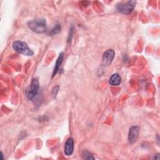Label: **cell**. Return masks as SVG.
<instances>
[{
	"label": "cell",
	"mask_w": 160,
	"mask_h": 160,
	"mask_svg": "<svg viewBox=\"0 0 160 160\" xmlns=\"http://www.w3.org/2000/svg\"><path fill=\"white\" fill-rule=\"evenodd\" d=\"M28 27L33 32L41 34L46 30V21L44 19H36L30 21L27 24Z\"/></svg>",
	"instance_id": "6da1fadb"
},
{
	"label": "cell",
	"mask_w": 160,
	"mask_h": 160,
	"mask_svg": "<svg viewBox=\"0 0 160 160\" xmlns=\"http://www.w3.org/2000/svg\"><path fill=\"white\" fill-rule=\"evenodd\" d=\"M12 49L18 53L22 54L27 56H31L34 54V52L28 47V44L20 40L15 41L12 44Z\"/></svg>",
	"instance_id": "7a4b0ae2"
},
{
	"label": "cell",
	"mask_w": 160,
	"mask_h": 160,
	"mask_svg": "<svg viewBox=\"0 0 160 160\" xmlns=\"http://www.w3.org/2000/svg\"><path fill=\"white\" fill-rule=\"evenodd\" d=\"M136 4V1H128L125 2H121L117 4L116 9L118 12L122 14H129L132 12Z\"/></svg>",
	"instance_id": "3957f363"
},
{
	"label": "cell",
	"mask_w": 160,
	"mask_h": 160,
	"mask_svg": "<svg viewBox=\"0 0 160 160\" xmlns=\"http://www.w3.org/2000/svg\"><path fill=\"white\" fill-rule=\"evenodd\" d=\"M39 84L37 78H33L31 81L29 89L27 91V98L29 100H32L38 94L39 91Z\"/></svg>",
	"instance_id": "277c9868"
},
{
	"label": "cell",
	"mask_w": 160,
	"mask_h": 160,
	"mask_svg": "<svg viewBox=\"0 0 160 160\" xmlns=\"http://www.w3.org/2000/svg\"><path fill=\"white\" fill-rule=\"evenodd\" d=\"M114 55H115V52L112 49H107L102 55V62L104 66H108L109 65L114 58Z\"/></svg>",
	"instance_id": "5b68a950"
},
{
	"label": "cell",
	"mask_w": 160,
	"mask_h": 160,
	"mask_svg": "<svg viewBox=\"0 0 160 160\" xmlns=\"http://www.w3.org/2000/svg\"><path fill=\"white\" fill-rule=\"evenodd\" d=\"M139 133V128L136 126H131L129 128L128 133V140L131 142H134L136 141Z\"/></svg>",
	"instance_id": "8992f818"
},
{
	"label": "cell",
	"mask_w": 160,
	"mask_h": 160,
	"mask_svg": "<svg viewBox=\"0 0 160 160\" xmlns=\"http://www.w3.org/2000/svg\"><path fill=\"white\" fill-rule=\"evenodd\" d=\"M74 150V140L72 138H69L65 143L64 154L66 156H71Z\"/></svg>",
	"instance_id": "52a82bcc"
},
{
	"label": "cell",
	"mask_w": 160,
	"mask_h": 160,
	"mask_svg": "<svg viewBox=\"0 0 160 160\" xmlns=\"http://www.w3.org/2000/svg\"><path fill=\"white\" fill-rule=\"evenodd\" d=\"M63 58H64V54L63 52H61L56 60V62L55 63V66H54V68L53 70V72H52V78L57 74L62 62V60H63Z\"/></svg>",
	"instance_id": "ba28073f"
},
{
	"label": "cell",
	"mask_w": 160,
	"mask_h": 160,
	"mask_svg": "<svg viewBox=\"0 0 160 160\" xmlns=\"http://www.w3.org/2000/svg\"><path fill=\"white\" fill-rule=\"evenodd\" d=\"M121 82V76L118 74V73H115L113 74L109 81V83L110 85L115 86H118L120 84Z\"/></svg>",
	"instance_id": "9c48e42d"
},
{
	"label": "cell",
	"mask_w": 160,
	"mask_h": 160,
	"mask_svg": "<svg viewBox=\"0 0 160 160\" xmlns=\"http://www.w3.org/2000/svg\"><path fill=\"white\" fill-rule=\"evenodd\" d=\"M60 31H61V26L59 24H56L51 29V30L49 32V34L51 36H54V35L57 34L59 32H60Z\"/></svg>",
	"instance_id": "30bf717a"
},
{
	"label": "cell",
	"mask_w": 160,
	"mask_h": 160,
	"mask_svg": "<svg viewBox=\"0 0 160 160\" xmlns=\"http://www.w3.org/2000/svg\"><path fill=\"white\" fill-rule=\"evenodd\" d=\"M82 157L84 159H94L92 154L88 151H84L82 153Z\"/></svg>",
	"instance_id": "8fae6325"
},
{
	"label": "cell",
	"mask_w": 160,
	"mask_h": 160,
	"mask_svg": "<svg viewBox=\"0 0 160 160\" xmlns=\"http://www.w3.org/2000/svg\"><path fill=\"white\" fill-rule=\"evenodd\" d=\"M59 86L58 85L54 86L52 90V96H53V98H56V95L59 91Z\"/></svg>",
	"instance_id": "7c38bea8"
},
{
	"label": "cell",
	"mask_w": 160,
	"mask_h": 160,
	"mask_svg": "<svg viewBox=\"0 0 160 160\" xmlns=\"http://www.w3.org/2000/svg\"><path fill=\"white\" fill-rule=\"evenodd\" d=\"M153 159H159V154H157L156 156H154L153 158Z\"/></svg>",
	"instance_id": "4fadbf2b"
}]
</instances>
